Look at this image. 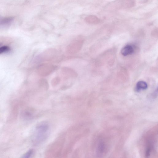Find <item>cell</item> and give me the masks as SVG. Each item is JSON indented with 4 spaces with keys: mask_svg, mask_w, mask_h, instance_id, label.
Returning <instances> with one entry per match:
<instances>
[{
    "mask_svg": "<svg viewBox=\"0 0 158 158\" xmlns=\"http://www.w3.org/2000/svg\"><path fill=\"white\" fill-rule=\"evenodd\" d=\"M60 81V79L59 77H55L51 81L52 85L53 86H56L59 83Z\"/></svg>",
    "mask_w": 158,
    "mask_h": 158,
    "instance_id": "cell-12",
    "label": "cell"
},
{
    "mask_svg": "<svg viewBox=\"0 0 158 158\" xmlns=\"http://www.w3.org/2000/svg\"><path fill=\"white\" fill-rule=\"evenodd\" d=\"M33 152V150H30L28 151L22 157V158H30L32 155Z\"/></svg>",
    "mask_w": 158,
    "mask_h": 158,
    "instance_id": "cell-13",
    "label": "cell"
},
{
    "mask_svg": "<svg viewBox=\"0 0 158 158\" xmlns=\"http://www.w3.org/2000/svg\"><path fill=\"white\" fill-rule=\"evenodd\" d=\"M134 50L131 45H127L123 48L121 50V53L124 56L131 55L133 53Z\"/></svg>",
    "mask_w": 158,
    "mask_h": 158,
    "instance_id": "cell-7",
    "label": "cell"
},
{
    "mask_svg": "<svg viewBox=\"0 0 158 158\" xmlns=\"http://www.w3.org/2000/svg\"><path fill=\"white\" fill-rule=\"evenodd\" d=\"M136 3L135 0H115L110 4L109 6L114 9H126L135 7Z\"/></svg>",
    "mask_w": 158,
    "mask_h": 158,
    "instance_id": "cell-1",
    "label": "cell"
},
{
    "mask_svg": "<svg viewBox=\"0 0 158 158\" xmlns=\"http://www.w3.org/2000/svg\"><path fill=\"white\" fill-rule=\"evenodd\" d=\"M49 126L46 123L41 124L37 128V139L40 140L45 138L48 131Z\"/></svg>",
    "mask_w": 158,
    "mask_h": 158,
    "instance_id": "cell-4",
    "label": "cell"
},
{
    "mask_svg": "<svg viewBox=\"0 0 158 158\" xmlns=\"http://www.w3.org/2000/svg\"><path fill=\"white\" fill-rule=\"evenodd\" d=\"M61 73L66 78H75L78 75L77 73L75 70L66 67H63L62 68Z\"/></svg>",
    "mask_w": 158,
    "mask_h": 158,
    "instance_id": "cell-5",
    "label": "cell"
},
{
    "mask_svg": "<svg viewBox=\"0 0 158 158\" xmlns=\"http://www.w3.org/2000/svg\"><path fill=\"white\" fill-rule=\"evenodd\" d=\"M40 84L42 87L47 88L49 84L47 80L45 79H41L40 80Z\"/></svg>",
    "mask_w": 158,
    "mask_h": 158,
    "instance_id": "cell-11",
    "label": "cell"
},
{
    "mask_svg": "<svg viewBox=\"0 0 158 158\" xmlns=\"http://www.w3.org/2000/svg\"><path fill=\"white\" fill-rule=\"evenodd\" d=\"M10 50V48L8 46H4L0 47V54L7 52Z\"/></svg>",
    "mask_w": 158,
    "mask_h": 158,
    "instance_id": "cell-10",
    "label": "cell"
},
{
    "mask_svg": "<svg viewBox=\"0 0 158 158\" xmlns=\"http://www.w3.org/2000/svg\"><path fill=\"white\" fill-rule=\"evenodd\" d=\"M2 45V43H0V46H1Z\"/></svg>",
    "mask_w": 158,
    "mask_h": 158,
    "instance_id": "cell-14",
    "label": "cell"
},
{
    "mask_svg": "<svg viewBox=\"0 0 158 158\" xmlns=\"http://www.w3.org/2000/svg\"><path fill=\"white\" fill-rule=\"evenodd\" d=\"M85 20L86 22L92 24H97L100 22V19L94 15H90L86 17Z\"/></svg>",
    "mask_w": 158,
    "mask_h": 158,
    "instance_id": "cell-6",
    "label": "cell"
},
{
    "mask_svg": "<svg viewBox=\"0 0 158 158\" xmlns=\"http://www.w3.org/2000/svg\"><path fill=\"white\" fill-rule=\"evenodd\" d=\"M83 43V40L81 38L76 39L67 47V51L70 54L77 53L82 49Z\"/></svg>",
    "mask_w": 158,
    "mask_h": 158,
    "instance_id": "cell-3",
    "label": "cell"
},
{
    "mask_svg": "<svg viewBox=\"0 0 158 158\" xmlns=\"http://www.w3.org/2000/svg\"><path fill=\"white\" fill-rule=\"evenodd\" d=\"M57 68L56 66L47 63L42 64L38 66V72L40 76L46 77L49 76Z\"/></svg>",
    "mask_w": 158,
    "mask_h": 158,
    "instance_id": "cell-2",
    "label": "cell"
},
{
    "mask_svg": "<svg viewBox=\"0 0 158 158\" xmlns=\"http://www.w3.org/2000/svg\"><path fill=\"white\" fill-rule=\"evenodd\" d=\"M14 20L12 17H0V25H6L9 24Z\"/></svg>",
    "mask_w": 158,
    "mask_h": 158,
    "instance_id": "cell-9",
    "label": "cell"
},
{
    "mask_svg": "<svg viewBox=\"0 0 158 158\" xmlns=\"http://www.w3.org/2000/svg\"><path fill=\"white\" fill-rule=\"evenodd\" d=\"M148 88V85L144 81H140L138 82L135 88L137 92H139L141 90H145Z\"/></svg>",
    "mask_w": 158,
    "mask_h": 158,
    "instance_id": "cell-8",
    "label": "cell"
}]
</instances>
